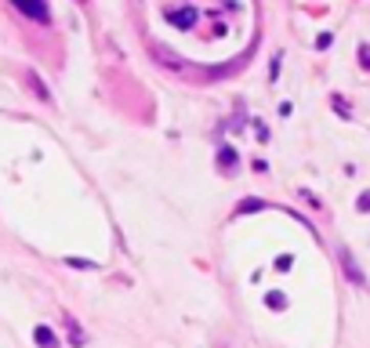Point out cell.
<instances>
[{"instance_id":"obj_1","label":"cell","mask_w":370,"mask_h":348,"mask_svg":"<svg viewBox=\"0 0 370 348\" xmlns=\"http://www.w3.org/2000/svg\"><path fill=\"white\" fill-rule=\"evenodd\" d=\"M15 8L22 15L36 18V22H48V4H44V0H15Z\"/></svg>"},{"instance_id":"obj_2","label":"cell","mask_w":370,"mask_h":348,"mask_svg":"<svg viewBox=\"0 0 370 348\" xmlns=\"http://www.w3.org/2000/svg\"><path fill=\"white\" fill-rule=\"evenodd\" d=\"M33 341H36L40 348H58V334H55L51 327H36V330H33Z\"/></svg>"},{"instance_id":"obj_3","label":"cell","mask_w":370,"mask_h":348,"mask_svg":"<svg viewBox=\"0 0 370 348\" xmlns=\"http://www.w3.org/2000/svg\"><path fill=\"white\" fill-rule=\"evenodd\" d=\"M29 84L36 87V95H40V98H48V87H44V84H40V76H36L33 69H29Z\"/></svg>"},{"instance_id":"obj_4","label":"cell","mask_w":370,"mask_h":348,"mask_svg":"<svg viewBox=\"0 0 370 348\" xmlns=\"http://www.w3.org/2000/svg\"><path fill=\"white\" fill-rule=\"evenodd\" d=\"M175 22H178V26H189V22H192V11H182V15H175Z\"/></svg>"}]
</instances>
